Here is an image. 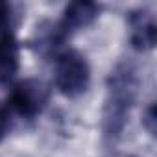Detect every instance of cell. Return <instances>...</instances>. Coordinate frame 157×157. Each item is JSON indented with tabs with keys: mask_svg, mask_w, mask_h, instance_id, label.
Here are the masks:
<instances>
[{
	"mask_svg": "<svg viewBox=\"0 0 157 157\" xmlns=\"http://www.w3.org/2000/svg\"><path fill=\"white\" fill-rule=\"evenodd\" d=\"M11 17H13L11 4L0 0V28H11Z\"/></svg>",
	"mask_w": 157,
	"mask_h": 157,
	"instance_id": "cell-10",
	"label": "cell"
},
{
	"mask_svg": "<svg viewBox=\"0 0 157 157\" xmlns=\"http://www.w3.org/2000/svg\"><path fill=\"white\" fill-rule=\"evenodd\" d=\"M50 100V89L44 82L35 78L17 82L8 96V109L17 113L22 118H35L44 111Z\"/></svg>",
	"mask_w": 157,
	"mask_h": 157,
	"instance_id": "cell-3",
	"label": "cell"
},
{
	"mask_svg": "<svg viewBox=\"0 0 157 157\" xmlns=\"http://www.w3.org/2000/svg\"><path fill=\"white\" fill-rule=\"evenodd\" d=\"M126 157H135V155H126Z\"/></svg>",
	"mask_w": 157,
	"mask_h": 157,
	"instance_id": "cell-11",
	"label": "cell"
},
{
	"mask_svg": "<svg viewBox=\"0 0 157 157\" xmlns=\"http://www.w3.org/2000/svg\"><path fill=\"white\" fill-rule=\"evenodd\" d=\"M67 37H68V33L61 28L59 22H56V24H48V22H46V26H39V28H37L33 44H35V48H37L41 54H44V56H48V54H57V50L61 48V44L65 43Z\"/></svg>",
	"mask_w": 157,
	"mask_h": 157,
	"instance_id": "cell-7",
	"label": "cell"
},
{
	"mask_svg": "<svg viewBox=\"0 0 157 157\" xmlns=\"http://www.w3.org/2000/svg\"><path fill=\"white\" fill-rule=\"evenodd\" d=\"M54 82L57 91L67 98H76L87 91L91 68L87 59L76 50H65L56 56Z\"/></svg>",
	"mask_w": 157,
	"mask_h": 157,
	"instance_id": "cell-2",
	"label": "cell"
},
{
	"mask_svg": "<svg viewBox=\"0 0 157 157\" xmlns=\"http://www.w3.org/2000/svg\"><path fill=\"white\" fill-rule=\"evenodd\" d=\"M142 126L146 128V131L150 135H155L157 131V111H155V104L151 102L146 111H144V117H142Z\"/></svg>",
	"mask_w": 157,
	"mask_h": 157,
	"instance_id": "cell-8",
	"label": "cell"
},
{
	"mask_svg": "<svg viewBox=\"0 0 157 157\" xmlns=\"http://www.w3.org/2000/svg\"><path fill=\"white\" fill-rule=\"evenodd\" d=\"M139 78L131 65L120 63L107 78V98L102 115V131L107 142L120 139L129 111L135 104Z\"/></svg>",
	"mask_w": 157,
	"mask_h": 157,
	"instance_id": "cell-1",
	"label": "cell"
},
{
	"mask_svg": "<svg viewBox=\"0 0 157 157\" xmlns=\"http://www.w3.org/2000/svg\"><path fill=\"white\" fill-rule=\"evenodd\" d=\"M19 70V43L11 28H0V83L10 82Z\"/></svg>",
	"mask_w": 157,
	"mask_h": 157,
	"instance_id": "cell-6",
	"label": "cell"
},
{
	"mask_svg": "<svg viewBox=\"0 0 157 157\" xmlns=\"http://www.w3.org/2000/svg\"><path fill=\"white\" fill-rule=\"evenodd\" d=\"M100 11H102V6L96 2H87V0L70 2L63 11V19L59 21V24L67 33H70L74 30L91 26L100 17Z\"/></svg>",
	"mask_w": 157,
	"mask_h": 157,
	"instance_id": "cell-5",
	"label": "cell"
},
{
	"mask_svg": "<svg viewBox=\"0 0 157 157\" xmlns=\"http://www.w3.org/2000/svg\"><path fill=\"white\" fill-rule=\"evenodd\" d=\"M129 24V43L137 52H148L157 41V24L150 10L139 8L128 13Z\"/></svg>",
	"mask_w": 157,
	"mask_h": 157,
	"instance_id": "cell-4",
	"label": "cell"
},
{
	"mask_svg": "<svg viewBox=\"0 0 157 157\" xmlns=\"http://www.w3.org/2000/svg\"><path fill=\"white\" fill-rule=\"evenodd\" d=\"M11 129V111L8 107H0V140Z\"/></svg>",
	"mask_w": 157,
	"mask_h": 157,
	"instance_id": "cell-9",
	"label": "cell"
}]
</instances>
